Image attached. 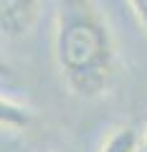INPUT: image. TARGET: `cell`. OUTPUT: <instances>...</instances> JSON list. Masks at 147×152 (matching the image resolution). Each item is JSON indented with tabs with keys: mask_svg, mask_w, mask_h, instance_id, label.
I'll return each instance as SVG.
<instances>
[{
	"mask_svg": "<svg viewBox=\"0 0 147 152\" xmlns=\"http://www.w3.org/2000/svg\"><path fill=\"white\" fill-rule=\"evenodd\" d=\"M53 56L79 99H99L117 76V43L94 0H56Z\"/></svg>",
	"mask_w": 147,
	"mask_h": 152,
	"instance_id": "cell-1",
	"label": "cell"
},
{
	"mask_svg": "<svg viewBox=\"0 0 147 152\" xmlns=\"http://www.w3.org/2000/svg\"><path fill=\"white\" fill-rule=\"evenodd\" d=\"M140 142H142V134L132 124H124V127H117L104 140L99 152H140Z\"/></svg>",
	"mask_w": 147,
	"mask_h": 152,
	"instance_id": "cell-4",
	"label": "cell"
},
{
	"mask_svg": "<svg viewBox=\"0 0 147 152\" xmlns=\"http://www.w3.org/2000/svg\"><path fill=\"white\" fill-rule=\"evenodd\" d=\"M10 76H13L10 66H8V64H5L3 58H0V79H10Z\"/></svg>",
	"mask_w": 147,
	"mask_h": 152,
	"instance_id": "cell-6",
	"label": "cell"
},
{
	"mask_svg": "<svg viewBox=\"0 0 147 152\" xmlns=\"http://www.w3.org/2000/svg\"><path fill=\"white\" fill-rule=\"evenodd\" d=\"M140 152H147V134L142 137V142H140Z\"/></svg>",
	"mask_w": 147,
	"mask_h": 152,
	"instance_id": "cell-7",
	"label": "cell"
},
{
	"mask_svg": "<svg viewBox=\"0 0 147 152\" xmlns=\"http://www.w3.org/2000/svg\"><path fill=\"white\" fill-rule=\"evenodd\" d=\"M41 15V0H0V36L23 38L33 31Z\"/></svg>",
	"mask_w": 147,
	"mask_h": 152,
	"instance_id": "cell-2",
	"label": "cell"
},
{
	"mask_svg": "<svg viewBox=\"0 0 147 152\" xmlns=\"http://www.w3.org/2000/svg\"><path fill=\"white\" fill-rule=\"evenodd\" d=\"M31 122H33V112L26 104L0 96V127L3 129H26Z\"/></svg>",
	"mask_w": 147,
	"mask_h": 152,
	"instance_id": "cell-3",
	"label": "cell"
},
{
	"mask_svg": "<svg viewBox=\"0 0 147 152\" xmlns=\"http://www.w3.org/2000/svg\"><path fill=\"white\" fill-rule=\"evenodd\" d=\"M127 3H129L132 13H135L137 23L142 26V31L147 33V0H127Z\"/></svg>",
	"mask_w": 147,
	"mask_h": 152,
	"instance_id": "cell-5",
	"label": "cell"
},
{
	"mask_svg": "<svg viewBox=\"0 0 147 152\" xmlns=\"http://www.w3.org/2000/svg\"><path fill=\"white\" fill-rule=\"evenodd\" d=\"M41 152H51V150H41Z\"/></svg>",
	"mask_w": 147,
	"mask_h": 152,
	"instance_id": "cell-8",
	"label": "cell"
}]
</instances>
